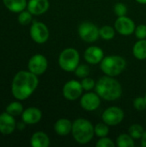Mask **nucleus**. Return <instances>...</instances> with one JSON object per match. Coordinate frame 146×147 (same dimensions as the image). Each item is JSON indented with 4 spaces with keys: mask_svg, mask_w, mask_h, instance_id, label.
I'll return each mask as SVG.
<instances>
[{
    "mask_svg": "<svg viewBox=\"0 0 146 147\" xmlns=\"http://www.w3.org/2000/svg\"><path fill=\"white\" fill-rule=\"evenodd\" d=\"M140 140H141V146L146 147V130L145 131V133Z\"/></svg>",
    "mask_w": 146,
    "mask_h": 147,
    "instance_id": "473e14b6",
    "label": "nucleus"
},
{
    "mask_svg": "<svg viewBox=\"0 0 146 147\" xmlns=\"http://www.w3.org/2000/svg\"><path fill=\"white\" fill-rule=\"evenodd\" d=\"M135 22L130 17L126 16H117V19L114 22V28L116 32L124 36L131 35L135 31Z\"/></svg>",
    "mask_w": 146,
    "mask_h": 147,
    "instance_id": "9b49d317",
    "label": "nucleus"
},
{
    "mask_svg": "<svg viewBox=\"0 0 146 147\" xmlns=\"http://www.w3.org/2000/svg\"><path fill=\"white\" fill-rule=\"evenodd\" d=\"M50 7L48 0H29L27 4L28 10L34 16H40L46 13Z\"/></svg>",
    "mask_w": 146,
    "mask_h": 147,
    "instance_id": "dca6fc26",
    "label": "nucleus"
},
{
    "mask_svg": "<svg viewBox=\"0 0 146 147\" xmlns=\"http://www.w3.org/2000/svg\"><path fill=\"white\" fill-rule=\"evenodd\" d=\"M80 82H81V84L83 86V90H85V91H90L91 90L95 89L96 83L93 78H91L89 77H86L84 78H82V80Z\"/></svg>",
    "mask_w": 146,
    "mask_h": 147,
    "instance_id": "cd10ccee",
    "label": "nucleus"
},
{
    "mask_svg": "<svg viewBox=\"0 0 146 147\" xmlns=\"http://www.w3.org/2000/svg\"><path fill=\"white\" fill-rule=\"evenodd\" d=\"M38 84L39 79L35 74L29 71H18L12 80V95L19 101L26 100L34 92Z\"/></svg>",
    "mask_w": 146,
    "mask_h": 147,
    "instance_id": "f257e3e1",
    "label": "nucleus"
},
{
    "mask_svg": "<svg viewBox=\"0 0 146 147\" xmlns=\"http://www.w3.org/2000/svg\"><path fill=\"white\" fill-rule=\"evenodd\" d=\"M125 118V113L122 109L112 106L104 110L102 115V120L109 127H114L120 124Z\"/></svg>",
    "mask_w": 146,
    "mask_h": 147,
    "instance_id": "6e6552de",
    "label": "nucleus"
},
{
    "mask_svg": "<svg viewBox=\"0 0 146 147\" xmlns=\"http://www.w3.org/2000/svg\"><path fill=\"white\" fill-rule=\"evenodd\" d=\"M5 7L13 13H20L27 8V0H3Z\"/></svg>",
    "mask_w": 146,
    "mask_h": 147,
    "instance_id": "6ab92c4d",
    "label": "nucleus"
},
{
    "mask_svg": "<svg viewBox=\"0 0 146 147\" xmlns=\"http://www.w3.org/2000/svg\"><path fill=\"white\" fill-rule=\"evenodd\" d=\"M48 67V61L47 59L40 53L33 55L28 63V71L32 73L35 74L36 76H40L44 74Z\"/></svg>",
    "mask_w": 146,
    "mask_h": 147,
    "instance_id": "9d476101",
    "label": "nucleus"
},
{
    "mask_svg": "<svg viewBox=\"0 0 146 147\" xmlns=\"http://www.w3.org/2000/svg\"><path fill=\"white\" fill-rule=\"evenodd\" d=\"M145 129L143 127V126H141L140 124H133L129 127L128 128V134L134 139V140H139L141 139L144 133H145Z\"/></svg>",
    "mask_w": 146,
    "mask_h": 147,
    "instance_id": "b1692460",
    "label": "nucleus"
},
{
    "mask_svg": "<svg viewBox=\"0 0 146 147\" xmlns=\"http://www.w3.org/2000/svg\"><path fill=\"white\" fill-rule=\"evenodd\" d=\"M32 14L28 11V10H22V12L19 13V16H18V22L21 24V25H28L31 22H32Z\"/></svg>",
    "mask_w": 146,
    "mask_h": 147,
    "instance_id": "bb28decb",
    "label": "nucleus"
},
{
    "mask_svg": "<svg viewBox=\"0 0 146 147\" xmlns=\"http://www.w3.org/2000/svg\"><path fill=\"white\" fill-rule=\"evenodd\" d=\"M114 14L117 16H126V14H127V7L123 3H115V5L114 7Z\"/></svg>",
    "mask_w": 146,
    "mask_h": 147,
    "instance_id": "7c9ffc66",
    "label": "nucleus"
},
{
    "mask_svg": "<svg viewBox=\"0 0 146 147\" xmlns=\"http://www.w3.org/2000/svg\"><path fill=\"white\" fill-rule=\"evenodd\" d=\"M133 107L138 111H144L146 109V101L145 96H138L133 101Z\"/></svg>",
    "mask_w": 146,
    "mask_h": 147,
    "instance_id": "c756f323",
    "label": "nucleus"
},
{
    "mask_svg": "<svg viewBox=\"0 0 146 147\" xmlns=\"http://www.w3.org/2000/svg\"><path fill=\"white\" fill-rule=\"evenodd\" d=\"M133 54L139 60L146 59V39L138 40L133 47Z\"/></svg>",
    "mask_w": 146,
    "mask_h": 147,
    "instance_id": "aec40b11",
    "label": "nucleus"
},
{
    "mask_svg": "<svg viewBox=\"0 0 146 147\" xmlns=\"http://www.w3.org/2000/svg\"><path fill=\"white\" fill-rule=\"evenodd\" d=\"M126 67V59L120 55L105 56L100 63V68L104 75L117 77L120 75Z\"/></svg>",
    "mask_w": 146,
    "mask_h": 147,
    "instance_id": "20e7f679",
    "label": "nucleus"
},
{
    "mask_svg": "<svg viewBox=\"0 0 146 147\" xmlns=\"http://www.w3.org/2000/svg\"><path fill=\"white\" fill-rule=\"evenodd\" d=\"M145 101H146V92H145Z\"/></svg>",
    "mask_w": 146,
    "mask_h": 147,
    "instance_id": "f704fd0d",
    "label": "nucleus"
},
{
    "mask_svg": "<svg viewBox=\"0 0 146 147\" xmlns=\"http://www.w3.org/2000/svg\"><path fill=\"white\" fill-rule=\"evenodd\" d=\"M104 57L103 50L97 46H89L85 49L83 53L84 60L89 65L100 64Z\"/></svg>",
    "mask_w": 146,
    "mask_h": 147,
    "instance_id": "ddd939ff",
    "label": "nucleus"
},
{
    "mask_svg": "<svg viewBox=\"0 0 146 147\" xmlns=\"http://www.w3.org/2000/svg\"><path fill=\"white\" fill-rule=\"evenodd\" d=\"M116 30L114 27L109 26V25H104L102 28H99V35L100 38H102L104 40H111L115 36Z\"/></svg>",
    "mask_w": 146,
    "mask_h": 147,
    "instance_id": "4be33fe9",
    "label": "nucleus"
},
{
    "mask_svg": "<svg viewBox=\"0 0 146 147\" xmlns=\"http://www.w3.org/2000/svg\"><path fill=\"white\" fill-rule=\"evenodd\" d=\"M58 63L63 71L66 72L74 71L77 65L80 64L79 52L74 47L65 48L59 53Z\"/></svg>",
    "mask_w": 146,
    "mask_h": 147,
    "instance_id": "39448f33",
    "label": "nucleus"
},
{
    "mask_svg": "<svg viewBox=\"0 0 146 147\" xmlns=\"http://www.w3.org/2000/svg\"><path fill=\"white\" fill-rule=\"evenodd\" d=\"M78 35L80 39L87 43H93L98 40L99 35V28L91 22H83L77 29Z\"/></svg>",
    "mask_w": 146,
    "mask_h": 147,
    "instance_id": "423d86ee",
    "label": "nucleus"
},
{
    "mask_svg": "<svg viewBox=\"0 0 146 147\" xmlns=\"http://www.w3.org/2000/svg\"><path fill=\"white\" fill-rule=\"evenodd\" d=\"M95 91L102 99L114 102L121 97L123 89L121 84L114 77L104 75L96 83Z\"/></svg>",
    "mask_w": 146,
    "mask_h": 147,
    "instance_id": "f03ea898",
    "label": "nucleus"
},
{
    "mask_svg": "<svg viewBox=\"0 0 146 147\" xmlns=\"http://www.w3.org/2000/svg\"><path fill=\"white\" fill-rule=\"evenodd\" d=\"M116 146L119 147H134V139L129 134H120L116 139Z\"/></svg>",
    "mask_w": 146,
    "mask_h": 147,
    "instance_id": "412c9836",
    "label": "nucleus"
},
{
    "mask_svg": "<svg viewBox=\"0 0 146 147\" xmlns=\"http://www.w3.org/2000/svg\"><path fill=\"white\" fill-rule=\"evenodd\" d=\"M83 92V86L80 81L71 79L67 81L62 89L63 96L67 101H76L79 99Z\"/></svg>",
    "mask_w": 146,
    "mask_h": 147,
    "instance_id": "1a4fd4ad",
    "label": "nucleus"
},
{
    "mask_svg": "<svg viewBox=\"0 0 146 147\" xmlns=\"http://www.w3.org/2000/svg\"><path fill=\"white\" fill-rule=\"evenodd\" d=\"M94 131H95V135L96 137L98 138L106 137L109 134V126L102 121L94 126Z\"/></svg>",
    "mask_w": 146,
    "mask_h": 147,
    "instance_id": "393cba45",
    "label": "nucleus"
},
{
    "mask_svg": "<svg viewBox=\"0 0 146 147\" xmlns=\"http://www.w3.org/2000/svg\"><path fill=\"white\" fill-rule=\"evenodd\" d=\"M73 72L77 78H84L86 77H89V75L90 73V68L86 64H79Z\"/></svg>",
    "mask_w": 146,
    "mask_h": 147,
    "instance_id": "a878e982",
    "label": "nucleus"
},
{
    "mask_svg": "<svg viewBox=\"0 0 146 147\" xmlns=\"http://www.w3.org/2000/svg\"><path fill=\"white\" fill-rule=\"evenodd\" d=\"M134 34L138 40H144L146 39V25L145 24H139L136 26Z\"/></svg>",
    "mask_w": 146,
    "mask_h": 147,
    "instance_id": "2f4dec72",
    "label": "nucleus"
},
{
    "mask_svg": "<svg viewBox=\"0 0 146 147\" xmlns=\"http://www.w3.org/2000/svg\"><path fill=\"white\" fill-rule=\"evenodd\" d=\"M42 118V112L35 107H30L23 110L22 114V120L24 124L34 125L40 121Z\"/></svg>",
    "mask_w": 146,
    "mask_h": 147,
    "instance_id": "2eb2a0df",
    "label": "nucleus"
},
{
    "mask_svg": "<svg viewBox=\"0 0 146 147\" xmlns=\"http://www.w3.org/2000/svg\"><path fill=\"white\" fill-rule=\"evenodd\" d=\"M30 145L33 147H48L50 146V138L44 132H35L30 139Z\"/></svg>",
    "mask_w": 146,
    "mask_h": 147,
    "instance_id": "a211bd4d",
    "label": "nucleus"
},
{
    "mask_svg": "<svg viewBox=\"0 0 146 147\" xmlns=\"http://www.w3.org/2000/svg\"><path fill=\"white\" fill-rule=\"evenodd\" d=\"M16 127L15 120L13 115L8 112L0 114V133L3 135L11 134Z\"/></svg>",
    "mask_w": 146,
    "mask_h": 147,
    "instance_id": "4468645a",
    "label": "nucleus"
},
{
    "mask_svg": "<svg viewBox=\"0 0 146 147\" xmlns=\"http://www.w3.org/2000/svg\"><path fill=\"white\" fill-rule=\"evenodd\" d=\"M53 129L58 135L67 136L71 134L72 122L66 118H60L54 123Z\"/></svg>",
    "mask_w": 146,
    "mask_h": 147,
    "instance_id": "f3484780",
    "label": "nucleus"
},
{
    "mask_svg": "<svg viewBox=\"0 0 146 147\" xmlns=\"http://www.w3.org/2000/svg\"><path fill=\"white\" fill-rule=\"evenodd\" d=\"M29 34L35 43L44 44L48 40L50 32L47 26L42 22H34L30 27Z\"/></svg>",
    "mask_w": 146,
    "mask_h": 147,
    "instance_id": "0eeeda50",
    "label": "nucleus"
},
{
    "mask_svg": "<svg viewBox=\"0 0 146 147\" xmlns=\"http://www.w3.org/2000/svg\"><path fill=\"white\" fill-rule=\"evenodd\" d=\"M71 135L77 143L86 145L89 143L95 136L94 126L87 119H76L72 122Z\"/></svg>",
    "mask_w": 146,
    "mask_h": 147,
    "instance_id": "7ed1b4c3",
    "label": "nucleus"
},
{
    "mask_svg": "<svg viewBox=\"0 0 146 147\" xmlns=\"http://www.w3.org/2000/svg\"><path fill=\"white\" fill-rule=\"evenodd\" d=\"M101 97L95 92H86L80 97V106L86 111H95L101 105Z\"/></svg>",
    "mask_w": 146,
    "mask_h": 147,
    "instance_id": "f8f14e48",
    "label": "nucleus"
},
{
    "mask_svg": "<svg viewBox=\"0 0 146 147\" xmlns=\"http://www.w3.org/2000/svg\"><path fill=\"white\" fill-rule=\"evenodd\" d=\"M22 104L20 102H12L6 107V112L10 114L13 116H18L23 112Z\"/></svg>",
    "mask_w": 146,
    "mask_h": 147,
    "instance_id": "5701e85b",
    "label": "nucleus"
},
{
    "mask_svg": "<svg viewBox=\"0 0 146 147\" xmlns=\"http://www.w3.org/2000/svg\"><path fill=\"white\" fill-rule=\"evenodd\" d=\"M96 146V147H115L116 143H114L112 139L106 136V137L99 138Z\"/></svg>",
    "mask_w": 146,
    "mask_h": 147,
    "instance_id": "c85d7f7f",
    "label": "nucleus"
},
{
    "mask_svg": "<svg viewBox=\"0 0 146 147\" xmlns=\"http://www.w3.org/2000/svg\"><path fill=\"white\" fill-rule=\"evenodd\" d=\"M135 1L140 4H146V0H135Z\"/></svg>",
    "mask_w": 146,
    "mask_h": 147,
    "instance_id": "72a5a7b5",
    "label": "nucleus"
}]
</instances>
